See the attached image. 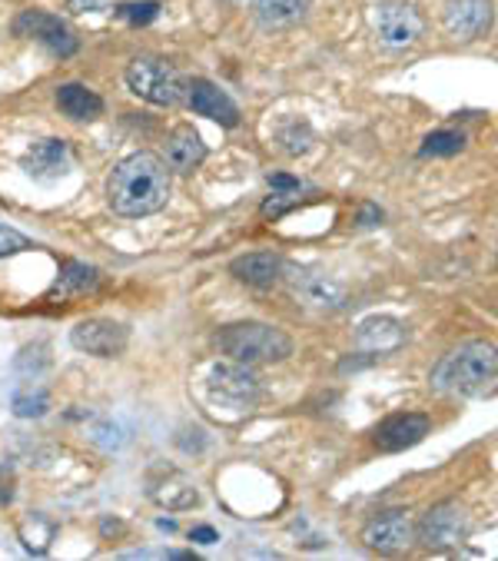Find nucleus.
<instances>
[{
    "label": "nucleus",
    "mask_w": 498,
    "mask_h": 561,
    "mask_svg": "<svg viewBox=\"0 0 498 561\" xmlns=\"http://www.w3.org/2000/svg\"><path fill=\"white\" fill-rule=\"evenodd\" d=\"M170 167L157 153H134L127 160H120L106 180V199L113 213L127 219H144L160 213L170 203Z\"/></svg>",
    "instance_id": "f257e3e1"
},
{
    "label": "nucleus",
    "mask_w": 498,
    "mask_h": 561,
    "mask_svg": "<svg viewBox=\"0 0 498 561\" xmlns=\"http://www.w3.org/2000/svg\"><path fill=\"white\" fill-rule=\"evenodd\" d=\"M190 392L196 396V402L223 422H239L242 415H249L260 402V379L257 373L233 363V359H213L203 363L190 382Z\"/></svg>",
    "instance_id": "f03ea898"
},
{
    "label": "nucleus",
    "mask_w": 498,
    "mask_h": 561,
    "mask_svg": "<svg viewBox=\"0 0 498 561\" xmlns=\"http://www.w3.org/2000/svg\"><path fill=\"white\" fill-rule=\"evenodd\" d=\"M498 379V356L491 343H462L449 356L439 359V366L429 376L432 392L455 396V399H482L495 392Z\"/></svg>",
    "instance_id": "7ed1b4c3"
},
{
    "label": "nucleus",
    "mask_w": 498,
    "mask_h": 561,
    "mask_svg": "<svg viewBox=\"0 0 498 561\" xmlns=\"http://www.w3.org/2000/svg\"><path fill=\"white\" fill-rule=\"evenodd\" d=\"M216 350L242 366H273L293 356V340L270 322H229L216 332Z\"/></svg>",
    "instance_id": "20e7f679"
},
{
    "label": "nucleus",
    "mask_w": 498,
    "mask_h": 561,
    "mask_svg": "<svg viewBox=\"0 0 498 561\" xmlns=\"http://www.w3.org/2000/svg\"><path fill=\"white\" fill-rule=\"evenodd\" d=\"M127 87L154 103V106H177L183 100V77L177 73V67L163 57H154V54H140L127 64Z\"/></svg>",
    "instance_id": "39448f33"
},
{
    "label": "nucleus",
    "mask_w": 498,
    "mask_h": 561,
    "mask_svg": "<svg viewBox=\"0 0 498 561\" xmlns=\"http://www.w3.org/2000/svg\"><path fill=\"white\" fill-rule=\"evenodd\" d=\"M372 34L386 47H412L426 34V18L412 0H380L369 14Z\"/></svg>",
    "instance_id": "423d86ee"
},
{
    "label": "nucleus",
    "mask_w": 498,
    "mask_h": 561,
    "mask_svg": "<svg viewBox=\"0 0 498 561\" xmlns=\"http://www.w3.org/2000/svg\"><path fill=\"white\" fill-rule=\"evenodd\" d=\"M468 528H472V518H468L465 505H459V502H439L416 525V538L429 551H452V548H459L468 538Z\"/></svg>",
    "instance_id": "0eeeda50"
},
{
    "label": "nucleus",
    "mask_w": 498,
    "mask_h": 561,
    "mask_svg": "<svg viewBox=\"0 0 498 561\" xmlns=\"http://www.w3.org/2000/svg\"><path fill=\"white\" fill-rule=\"evenodd\" d=\"M70 346L77 353H87V356H97V359H116L131 346V329L123 322H116V319H103V316L80 319L70 329Z\"/></svg>",
    "instance_id": "6e6552de"
},
{
    "label": "nucleus",
    "mask_w": 498,
    "mask_h": 561,
    "mask_svg": "<svg viewBox=\"0 0 498 561\" xmlns=\"http://www.w3.org/2000/svg\"><path fill=\"white\" fill-rule=\"evenodd\" d=\"M14 34L24 37V41L44 44L57 57H73L77 47H80L77 34L57 14H47V11H21L18 21H14Z\"/></svg>",
    "instance_id": "1a4fd4ad"
},
{
    "label": "nucleus",
    "mask_w": 498,
    "mask_h": 561,
    "mask_svg": "<svg viewBox=\"0 0 498 561\" xmlns=\"http://www.w3.org/2000/svg\"><path fill=\"white\" fill-rule=\"evenodd\" d=\"M183 100H186V106L193 110L196 117H206V121H213V124H219L226 130L239 127V106L233 103V96L223 87H216L206 77L186 80L183 83Z\"/></svg>",
    "instance_id": "9d476101"
},
{
    "label": "nucleus",
    "mask_w": 498,
    "mask_h": 561,
    "mask_svg": "<svg viewBox=\"0 0 498 561\" xmlns=\"http://www.w3.org/2000/svg\"><path fill=\"white\" fill-rule=\"evenodd\" d=\"M362 545L380 554H403L416 545V522L409 512H383L362 528Z\"/></svg>",
    "instance_id": "9b49d317"
},
{
    "label": "nucleus",
    "mask_w": 498,
    "mask_h": 561,
    "mask_svg": "<svg viewBox=\"0 0 498 561\" xmlns=\"http://www.w3.org/2000/svg\"><path fill=\"white\" fill-rule=\"evenodd\" d=\"M290 293H293L296 302H303L306 309H316V312H336V309L346 306L342 283H336L332 276L316 273V270H293Z\"/></svg>",
    "instance_id": "f8f14e48"
},
{
    "label": "nucleus",
    "mask_w": 498,
    "mask_h": 561,
    "mask_svg": "<svg viewBox=\"0 0 498 561\" xmlns=\"http://www.w3.org/2000/svg\"><path fill=\"white\" fill-rule=\"evenodd\" d=\"M429 432H432L429 415L399 412V415H389L386 422L376 425V432H372V445H376L380 453H406V448L419 445Z\"/></svg>",
    "instance_id": "ddd939ff"
},
{
    "label": "nucleus",
    "mask_w": 498,
    "mask_h": 561,
    "mask_svg": "<svg viewBox=\"0 0 498 561\" xmlns=\"http://www.w3.org/2000/svg\"><path fill=\"white\" fill-rule=\"evenodd\" d=\"M488 24H491V0H449L442 11V27L459 44L482 37Z\"/></svg>",
    "instance_id": "4468645a"
},
{
    "label": "nucleus",
    "mask_w": 498,
    "mask_h": 561,
    "mask_svg": "<svg viewBox=\"0 0 498 561\" xmlns=\"http://www.w3.org/2000/svg\"><path fill=\"white\" fill-rule=\"evenodd\" d=\"M406 343V325L393 316H369L355 329V350L362 356H389Z\"/></svg>",
    "instance_id": "2eb2a0df"
},
{
    "label": "nucleus",
    "mask_w": 498,
    "mask_h": 561,
    "mask_svg": "<svg viewBox=\"0 0 498 561\" xmlns=\"http://www.w3.org/2000/svg\"><path fill=\"white\" fill-rule=\"evenodd\" d=\"M73 167V153H70V144L67 140H37L27 153H24V170L41 180V183H54V180H64Z\"/></svg>",
    "instance_id": "dca6fc26"
},
{
    "label": "nucleus",
    "mask_w": 498,
    "mask_h": 561,
    "mask_svg": "<svg viewBox=\"0 0 498 561\" xmlns=\"http://www.w3.org/2000/svg\"><path fill=\"white\" fill-rule=\"evenodd\" d=\"M147 485H150V499L160 508H167V512H186V508H196L200 505L196 485L183 472H177V469H157V472H150Z\"/></svg>",
    "instance_id": "f3484780"
},
{
    "label": "nucleus",
    "mask_w": 498,
    "mask_h": 561,
    "mask_svg": "<svg viewBox=\"0 0 498 561\" xmlns=\"http://www.w3.org/2000/svg\"><path fill=\"white\" fill-rule=\"evenodd\" d=\"M229 273H233L239 283L253 286V289H273V286L283 279V273H286V263H283L280 253L260 250V253H246V256L233 260V263H229Z\"/></svg>",
    "instance_id": "a211bd4d"
},
{
    "label": "nucleus",
    "mask_w": 498,
    "mask_h": 561,
    "mask_svg": "<svg viewBox=\"0 0 498 561\" xmlns=\"http://www.w3.org/2000/svg\"><path fill=\"white\" fill-rule=\"evenodd\" d=\"M203 160H206V144H203V137H200L193 127L183 124V127L170 130L163 163H167L173 173H193V170L203 167Z\"/></svg>",
    "instance_id": "6ab92c4d"
},
{
    "label": "nucleus",
    "mask_w": 498,
    "mask_h": 561,
    "mask_svg": "<svg viewBox=\"0 0 498 561\" xmlns=\"http://www.w3.org/2000/svg\"><path fill=\"white\" fill-rule=\"evenodd\" d=\"M57 106L60 114L77 121V124H93L103 117V100L83 83H60L57 87Z\"/></svg>",
    "instance_id": "aec40b11"
},
{
    "label": "nucleus",
    "mask_w": 498,
    "mask_h": 561,
    "mask_svg": "<svg viewBox=\"0 0 498 561\" xmlns=\"http://www.w3.org/2000/svg\"><path fill=\"white\" fill-rule=\"evenodd\" d=\"M253 8L263 27H290L309 14L313 0H253Z\"/></svg>",
    "instance_id": "412c9836"
},
{
    "label": "nucleus",
    "mask_w": 498,
    "mask_h": 561,
    "mask_svg": "<svg viewBox=\"0 0 498 561\" xmlns=\"http://www.w3.org/2000/svg\"><path fill=\"white\" fill-rule=\"evenodd\" d=\"M97 283H100V273H97L93 266H83V263H77V260H67L64 270H60V279H57V286H54V293H60V296L90 293V289H97Z\"/></svg>",
    "instance_id": "4be33fe9"
},
{
    "label": "nucleus",
    "mask_w": 498,
    "mask_h": 561,
    "mask_svg": "<svg viewBox=\"0 0 498 561\" xmlns=\"http://www.w3.org/2000/svg\"><path fill=\"white\" fill-rule=\"evenodd\" d=\"M54 535H57L54 522H50V518H44L41 512H31V515L21 522V541H24V545H27V551H34V554H44V551L50 548Z\"/></svg>",
    "instance_id": "5701e85b"
},
{
    "label": "nucleus",
    "mask_w": 498,
    "mask_h": 561,
    "mask_svg": "<svg viewBox=\"0 0 498 561\" xmlns=\"http://www.w3.org/2000/svg\"><path fill=\"white\" fill-rule=\"evenodd\" d=\"M465 147V137L462 134H455V130H435V134H429L426 137V144H422V157H455L459 150Z\"/></svg>",
    "instance_id": "b1692460"
},
{
    "label": "nucleus",
    "mask_w": 498,
    "mask_h": 561,
    "mask_svg": "<svg viewBox=\"0 0 498 561\" xmlns=\"http://www.w3.org/2000/svg\"><path fill=\"white\" fill-rule=\"evenodd\" d=\"M47 405H50V399H47V392H44V389H37V392H18V396H14V412H18L21 419L44 415V412H47Z\"/></svg>",
    "instance_id": "393cba45"
},
{
    "label": "nucleus",
    "mask_w": 498,
    "mask_h": 561,
    "mask_svg": "<svg viewBox=\"0 0 498 561\" xmlns=\"http://www.w3.org/2000/svg\"><path fill=\"white\" fill-rule=\"evenodd\" d=\"M299 203V190H273V196L263 203V216L267 219H280L286 209H293Z\"/></svg>",
    "instance_id": "a878e982"
},
{
    "label": "nucleus",
    "mask_w": 498,
    "mask_h": 561,
    "mask_svg": "<svg viewBox=\"0 0 498 561\" xmlns=\"http://www.w3.org/2000/svg\"><path fill=\"white\" fill-rule=\"evenodd\" d=\"M24 250H31V240L24 233H18V230H11V227H4V222H0V260H4V256H18Z\"/></svg>",
    "instance_id": "bb28decb"
},
{
    "label": "nucleus",
    "mask_w": 498,
    "mask_h": 561,
    "mask_svg": "<svg viewBox=\"0 0 498 561\" xmlns=\"http://www.w3.org/2000/svg\"><path fill=\"white\" fill-rule=\"evenodd\" d=\"M157 14H160V8L154 4V0H144V4H123V8L116 11V18L131 21V24H150Z\"/></svg>",
    "instance_id": "cd10ccee"
},
{
    "label": "nucleus",
    "mask_w": 498,
    "mask_h": 561,
    "mask_svg": "<svg viewBox=\"0 0 498 561\" xmlns=\"http://www.w3.org/2000/svg\"><path fill=\"white\" fill-rule=\"evenodd\" d=\"M283 144H286L290 153H306V150H309V127L293 124V130L283 134Z\"/></svg>",
    "instance_id": "c85d7f7f"
},
{
    "label": "nucleus",
    "mask_w": 498,
    "mask_h": 561,
    "mask_svg": "<svg viewBox=\"0 0 498 561\" xmlns=\"http://www.w3.org/2000/svg\"><path fill=\"white\" fill-rule=\"evenodd\" d=\"M110 8V0H67L70 14H100Z\"/></svg>",
    "instance_id": "c756f323"
},
{
    "label": "nucleus",
    "mask_w": 498,
    "mask_h": 561,
    "mask_svg": "<svg viewBox=\"0 0 498 561\" xmlns=\"http://www.w3.org/2000/svg\"><path fill=\"white\" fill-rule=\"evenodd\" d=\"M190 541H196V545H213V541H219V535H216V528H210V525H196V528H190Z\"/></svg>",
    "instance_id": "7c9ffc66"
},
{
    "label": "nucleus",
    "mask_w": 498,
    "mask_h": 561,
    "mask_svg": "<svg viewBox=\"0 0 498 561\" xmlns=\"http://www.w3.org/2000/svg\"><path fill=\"white\" fill-rule=\"evenodd\" d=\"M380 219H383V209H376L372 203H365V206H362V219H359L362 227H376Z\"/></svg>",
    "instance_id": "2f4dec72"
},
{
    "label": "nucleus",
    "mask_w": 498,
    "mask_h": 561,
    "mask_svg": "<svg viewBox=\"0 0 498 561\" xmlns=\"http://www.w3.org/2000/svg\"><path fill=\"white\" fill-rule=\"evenodd\" d=\"M270 186H273V190H299V180H293V176H286V173H273V176H270Z\"/></svg>",
    "instance_id": "473e14b6"
},
{
    "label": "nucleus",
    "mask_w": 498,
    "mask_h": 561,
    "mask_svg": "<svg viewBox=\"0 0 498 561\" xmlns=\"http://www.w3.org/2000/svg\"><path fill=\"white\" fill-rule=\"evenodd\" d=\"M233 4H239V0H233Z\"/></svg>",
    "instance_id": "72a5a7b5"
}]
</instances>
